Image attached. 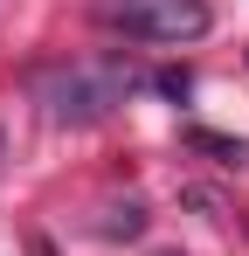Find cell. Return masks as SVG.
I'll return each instance as SVG.
<instances>
[{
	"label": "cell",
	"mask_w": 249,
	"mask_h": 256,
	"mask_svg": "<svg viewBox=\"0 0 249 256\" xmlns=\"http://www.w3.org/2000/svg\"><path fill=\"white\" fill-rule=\"evenodd\" d=\"M138 84H146V70H132V62H62V70H48L35 84V97L48 111V125L83 132V125H104Z\"/></svg>",
	"instance_id": "obj_1"
},
{
	"label": "cell",
	"mask_w": 249,
	"mask_h": 256,
	"mask_svg": "<svg viewBox=\"0 0 249 256\" xmlns=\"http://www.w3.org/2000/svg\"><path fill=\"white\" fill-rule=\"evenodd\" d=\"M90 14L124 42H201L214 28L208 0H90Z\"/></svg>",
	"instance_id": "obj_2"
},
{
	"label": "cell",
	"mask_w": 249,
	"mask_h": 256,
	"mask_svg": "<svg viewBox=\"0 0 249 256\" xmlns=\"http://www.w3.org/2000/svg\"><path fill=\"white\" fill-rule=\"evenodd\" d=\"M187 146H194V152H214V160H222V166H242L249 160V138H222V132H187Z\"/></svg>",
	"instance_id": "obj_3"
},
{
	"label": "cell",
	"mask_w": 249,
	"mask_h": 256,
	"mask_svg": "<svg viewBox=\"0 0 249 256\" xmlns=\"http://www.w3.org/2000/svg\"><path fill=\"white\" fill-rule=\"evenodd\" d=\"M97 236H124V242H132V236H146V208H138V201L111 208V222H97Z\"/></svg>",
	"instance_id": "obj_4"
},
{
	"label": "cell",
	"mask_w": 249,
	"mask_h": 256,
	"mask_svg": "<svg viewBox=\"0 0 249 256\" xmlns=\"http://www.w3.org/2000/svg\"><path fill=\"white\" fill-rule=\"evenodd\" d=\"M152 84H160L166 97H187V70H160V76H152Z\"/></svg>",
	"instance_id": "obj_5"
},
{
	"label": "cell",
	"mask_w": 249,
	"mask_h": 256,
	"mask_svg": "<svg viewBox=\"0 0 249 256\" xmlns=\"http://www.w3.org/2000/svg\"><path fill=\"white\" fill-rule=\"evenodd\" d=\"M28 256H56V242H48V236H35V242H28Z\"/></svg>",
	"instance_id": "obj_6"
}]
</instances>
